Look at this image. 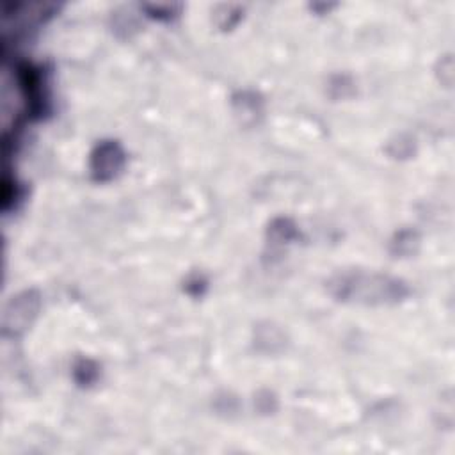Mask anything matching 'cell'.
<instances>
[{
  "label": "cell",
  "mask_w": 455,
  "mask_h": 455,
  "mask_svg": "<svg viewBox=\"0 0 455 455\" xmlns=\"http://www.w3.org/2000/svg\"><path fill=\"white\" fill-rule=\"evenodd\" d=\"M327 288L338 301L367 306L397 304L409 295V288L400 279L356 269L336 272L327 283Z\"/></svg>",
  "instance_id": "cell-1"
},
{
  "label": "cell",
  "mask_w": 455,
  "mask_h": 455,
  "mask_svg": "<svg viewBox=\"0 0 455 455\" xmlns=\"http://www.w3.org/2000/svg\"><path fill=\"white\" fill-rule=\"evenodd\" d=\"M41 308V297L38 292L27 290L13 297L4 311V333L11 336L22 335L34 318L38 317V311Z\"/></svg>",
  "instance_id": "cell-2"
},
{
  "label": "cell",
  "mask_w": 455,
  "mask_h": 455,
  "mask_svg": "<svg viewBox=\"0 0 455 455\" xmlns=\"http://www.w3.org/2000/svg\"><path fill=\"white\" fill-rule=\"evenodd\" d=\"M126 162L125 149L117 141H101L91 154V174L93 180L105 183L113 181L123 171Z\"/></svg>",
  "instance_id": "cell-3"
},
{
  "label": "cell",
  "mask_w": 455,
  "mask_h": 455,
  "mask_svg": "<svg viewBox=\"0 0 455 455\" xmlns=\"http://www.w3.org/2000/svg\"><path fill=\"white\" fill-rule=\"evenodd\" d=\"M73 377L77 381L78 386L89 388L93 386L94 383L100 377V368L94 361L88 358H82L75 363V367H73Z\"/></svg>",
  "instance_id": "cell-4"
},
{
  "label": "cell",
  "mask_w": 455,
  "mask_h": 455,
  "mask_svg": "<svg viewBox=\"0 0 455 455\" xmlns=\"http://www.w3.org/2000/svg\"><path fill=\"white\" fill-rule=\"evenodd\" d=\"M269 235L272 244L281 246V244H288V242L295 240L299 237V231L290 219H278V221L270 224Z\"/></svg>",
  "instance_id": "cell-5"
},
{
  "label": "cell",
  "mask_w": 455,
  "mask_h": 455,
  "mask_svg": "<svg viewBox=\"0 0 455 455\" xmlns=\"http://www.w3.org/2000/svg\"><path fill=\"white\" fill-rule=\"evenodd\" d=\"M418 244L420 238L418 235H416V231H400L395 240H393V253L400 254V256H404V254H413L416 251V247H418Z\"/></svg>",
  "instance_id": "cell-6"
},
{
  "label": "cell",
  "mask_w": 455,
  "mask_h": 455,
  "mask_svg": "<svg viewBox=\"0 0 455 455\" xmlns=\"http://www.w3.org/2000/svg\"><path fill=\"white\" fill-rule=\"evenodd\" d=\"M185 288L190 295H201L206 288V281L201 276H194V278H190L189 281H187Z\"/></svg>",
  "instance_id": "cell-7"
}]
</instances>
